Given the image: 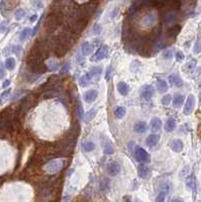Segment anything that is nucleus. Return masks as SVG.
I'll return each instance as SVG.
<instances>
[{
	"mask_svg": "<svg viewBox=\"0 0 201 202\" xmlns=\"http://www.w3.org/2000/svg\"><path fill=\"white\" fill-rule=\"evenodd\" d=\"M75 147V140H70L66 137L55 146V153L60 156H68L73 153Z\"/></svg>",
	"mask_w": 201,
	"mask_h": 202,
	"instance_id": "1",
	"label": "nucleus"
},
{
	"mask_svg": "<svg viewBox=\"0 0 201 202\" xmlns=\"http://www.w3.org/2000/svg\"><path fill=\"white\" fill-rule=\"evenodd\" d=\"M87 25H88V19L79 18L77 20H74V22H69V28H70V31L73 32V34L78 35L84 31V28H86Z\"/></svg>",
	"mask_w": 201,
	"mask_h": 202,
	"instance_id": "2",
	"label": "nucleus"
},
{
	"mask_svg": "<svg viewBox=\"0 0 201 202\" xmlns=\"http://www.w3.org/2000/svg\"><path fill=\"white\" fill-rule=\"evenodd\" d=\"M96 2H85V5L80 7L81 10V15H82L83 18H87L90 17L93 13L95 12L96 9Z\"/></svg>",
	"mask_w": 201,
	"mask_h": 202,
	"instance_id": "3",
	"label": "nucleus"
},
{
	"mask_svg": "<svg viewBox=\"0 0 201 202\" xmlns=\"http://www.w3.org/2000/svg\"><path fill=\"white\" fill-rule=\"evenodd\" d=\"M59 25H61L60 22L58 20V18L56 17V15H50L48 16V18L46 20V22H44V29L47 31V32H51L55 31L57 28H58Z\"/></svg>",
	"mask_w": 201,
	"mask_h": 202,
	"instance_id": "4",
	"label": "nucleus"
},
{
	"mask_svg": "<svg viewBox=\"0 0 201 202\" xmlns=\"http://www.w3.org/2000/svg\"><path fill=\"white\" fill-rule=\"evenodd\" d=\"M63 168V161L62 160H52L49 163H47L44 166V170L49 173H56Z\"/></svg>",
	"mask_w": 201,
	"mask_h": 202,
	"instance_id": "5",
	"label": "nucleus"
},
{
	"mask_svg": "<svg viewBox=\"0 0 201 202\" xmlns=\"http://www.w3.org/2000/svg\"><path fill=\"white\" fill-rule=\"evenodd\" d=\"M134 157H136L137 162H140V163H143H143L149 162V160H150V156H149L148 152H147L145 149L140 147H137L136 151H134Z\"/></svg>",
	"mask_w": 201,
	"mask_h": 202,
	"instance_id": "6",
	"label": "nucleus"
},
{
	"mask_svg": "<svg viewBox=\"0 0 201 202\" xmlns=\"http://www.w3.org/2000/svg\"><path fill=\"white\" fill-rule=\"evenodd\" d=\"M154 93L155 90L152 85H145L142 87V90H140V96L146 100H150L154 96Z\"/></svg>",
	"mask_w": 201,
	"mask_h": 202,
	"instance_id": "7",
	"label": "nucleus"
},
{
	"mask_svg": "<svg viewBox=\"0 0 201 202\" xmlns=\"http://www.w3.org/2000/svg\"><path fill=\"white\" fill-rule=\"evenodd\" d=\"M195 107V97L194 95H189L187 100H186V104L184 107V114L185 115H189V114L192 113Z\"/></svg>",
	"mask_w": 201,
	"mask_h": 202,
	"instance_id": "8",
	"label": "nucleus"
},
{
	"mask_svg": "<svg viewBox=\"0 0 201 202\" xmlns=\"http://www.w3.org/2000/svg\"><path fill=\"white\" fill-rule=\"evenodd\" d=\"M107 54H108V50H107L106 47H101L100 49H99L97 52H96L93 57L91 58V61L92 62H98V61H101V60L105 59L107 57Z\"/></svg>",
	"mask_w": 201,
	"mask_h": 202,
	"instance_id": "9",
	"label": "nucleus"
},
{
	"mask_svg": "<svg viewBox=\"0 0 201 202\" xmlns=\"http://www.w3.org/2000/svg\"><path fill=\"white\" fill-rule=\"evenodd\" d=\"M106 172L109 176H116L120 172V166L117 162H111L106 166Z\"/></svg>",
	"mask_w": 201,
	"mask_h": 202,
	"instance_id": "10",
	"label": "nucleus"
},
{
	"mask_svg": "<svg viewBox=\"0 0 201 202\" xmlns=\"http://www.w3.org/2000/svg\"><path fill=\"white\" fill-rule=\"evenodd\" d=\"M179 18V14L176 10H171L166 14V17H165V22H166L167 25H174V23L177 22V20Z\"/></svg>",
	"mask_w": 201,
	"mask_h": 202,
	"instance_id": "11",
	"label": "nucleus"
},
{
	"mask_svg": "<svg viewBox=\"0 0 201 202\" xmlns=\"http://www.w3.org/2000/svg\"><path fill=\"white\" fill-rule=\"evenodd\" d=\"M98 97V92L97 90L91 89L88 90L85 94H84V100H85L87 103H91V102H94Z\"/></svg>",
	"mask_w": 201,
	"mask_h": 202,
	"instance_id": "12",
	"label": "nucleus"
},
{
	"mask_svg": "<svg viewBox=\"0 0 201 202\" xmlns=\"http://www.w3.org/2000/svg\"><path fill=\"white\" fill-rule=\"evenodd\" d=\"M157 20V15H156L155 12L148 13L147 15L143 16V25L145 26H152Z\"/></svg>",
	"mask_w": 201,
	"mask_h": 202,
	"instance_id": "13",
	"label": "nucleus"
},
{
	"mask_svg": "<svg viewBox=\"0 0 201 202\" xmlns=\"http://www.w3.org/2000/svg\"><path fill=\"white\" fill-rule=\"evenodd\" d=\"M80 132V125L78 124V123H73L72 126L70 127L68 131V138H70V140H75L76 137H78V134H79Z\"/></svg>",
	"mask_w": 201,
	"mask_h": 202,
	"instance_id": "14",
	"label": "nucleus"
},
{
	"mask_svg": "<svg viewBox=\"0 0 201 202\" xmlns=\"http://www.w3.org/2000/svg\"><path fill=\"white\" fill-rule=\"evenodd\" d=\"M102 146H103V152L106 154V155H111L114 152V149L112 147V144L108 138H106L103 135V141H102Z\"/></svg>",
	"mask_w": 201,
	"mask_h": 202,
	"instance_id": "15",
	"label": "nucleus"
},
{
	"mask_svg": "<svg viewBox=\"0 0 201 202\" xmlns=\"http://www.w3.org/2000/svg\"><path fill=\"white\" fill-rule=\"evenodd\" d=\"M170 146H171V149H172L175 153H180V152H182L183 147H184V144H183V141L181 140L176 138V140H173L171 141Z\"/></svg>",
	"mask_w": 201,
	"mask_h": 202,
	"instance_id": "16",
	"label": "nucleus"
},
{
	"mask_svg": "<svg viewBox=\"0 0 201 202\" xmlns=\"http://www.w3.org/2000/svg\"><path fill=\"white\" fill-rule=\"evenodd\" d=\"M137 173H139V176L143 179H146L148 178L150 175V168L145 164H140L139 166V169H137Z\"/></svg>",
	"mask_w": 201,
	"mask_h": 202,
	"instance_id": "17",
	"label": "nucleus"
},
{
	"mask_svg": "<svg viewBox=\"0 0 201 202\" xmlns=\"http://www.w3.org/2000/svg\"><path fill=\"white\" fill-rule=\"evenodd\" d=\"M180 31H181V26L178 25H174L167 31V37L169 38H175L177 35H178Z\"/></svg>",
	"mask_w": 201,
	"mask_h": 202,
	"instance_id": "18",
	"label": "nucleus"
},
{
	"mask_svg": "<svg viewBox=\"0 0 201 202\" xmlns=\"http://www.w3.org/2000/svg\"><path fill=\"white\" fill-rule=\"evenodd\" d=\"M159 141H160V135H158V134H150L148 137H147V140H146V144H148L149 147H155L156 144H157L158 143H159Z\"/></svg>",
	"mask_w": 201,
	"mask_h": 202,
	"instance_id": "19",
	"label": "nucleus"
},
{
	"mask_svg": "<svg viewBox=\"0 0 201 202\" xmlns=\"http://www.w3.org/2000/svg\"><path fill=\"white\" fill-rule=\"evenodd\" d=\"M169 81L173 86L175 87H181L183 85V80L180 78L177 74H172L169 76Z\"/></svg>",
	"mask_w": 201,
	"mask_h": 202,
	"instance_id": "20",
	"label": "nucleus"
},
{
	"mask_svg": "<svg viewBox=\"0 0 201 202\" xmlns=\"http://www.w3.org/2000/svg\"><path fill=\"white\" fill-rule=\"evenodd\" d=\"M148 129V125L145 121H139L137 122L133 126V131L137 132V134H143V132L147 131Z\"/></svg>",
	"mask_w": 201,
	"mask_h": 202,
	"instance_id": "21",
	"label": "nucleus"
},
{
	"mask_svg": "<svg viewBox=\"0 0 201 202\" xmlns=\"http://www.w3.org/2000/svg\"><path fill=\"white\" fill-rule=\"evenodd\" d=\"M150 127L153 131H159L162 127V120L158 117H154L151 121V124H150Z\"/></svg>",
	"mask_w": 201,
	"mask_h": 202,
	"instance_id": "22",
	"label": "nucleus"
},
{
	"mask_svg": "<svg viewBox=\"0 0 201 202\" xmlns=\"http://www.w3.org/2000/svg\"><path fill=\"white\" fill-rule=\"evenodd\" d=\"M186 185L190 190L192 191H195V189H196V180H195V176L193 174L189 175L187 177V179H186Z\"/></svg>",
	"mask_w": 201,
	"mask_h": 202,
	"instance_id": "23",
	"label": "nucleus"
},
{
	"mask_svg": "<svg viewBox=\"0 0 201 202\" xmlns=\"http://www.w3.org/2000/svg\"><path fill=\"white\" fill-rule=\"evenodd\" d=\"M117 90L121 95H127L130 92V86L127 85L125 82H118L117 83Z\"/></svg>",
	"mask_w": 201,
	"mask_h": 202,
	"instance_id": "24",
	"label": "nucleus"
},
{
	"mask_svg": "<svg viewBox=\"0 0 201 202\" xmlns=\"http://www.w3.org/2000/svg\"><path fill=\"white\" fill-rule=\"evenodd\" d=\"M92 78H93V75L90 74V73H87L85 74L84 76L81 77L80 79V85L85 87V86H88L90 83L92 82Z\"/></svg>",
	"mask_w": 201,
	"mask_h": 202,
	"instance_id": "25",
	"label": "nucleus"
},
{
	"mask_svg": "<svg viewBox=\"0 0 201 202\" xmlns=\"http://www.w3.org/2000/svg\"><path fill=\"white\" fill-rule=\"evenodd\" d=\"M81 49H82L83 55L88 56V55H90V54L92 53L93 46L89 43V41H84V43L82 44V48H81Z\"/></svg>",
	"mask_w": 201,
	"mask_h": 202,
	"instance_id": "26",
	"label": "nucleus"
},
{
	"mask_svg": "<svg viewBox=\"0 0 201 202\" xmlns=\"http://www.w3.org/2000/svg\"><path fill=\"white\" fill-rule=\"evenodd\" d=\"M176 127V121L174 118H169L167 120L166 124H165V131H166L167 132H172L174 129H175Z\"/></svg>",
	"mask_w": 201,
	"mask_h": 202,
	"instance_id": "27",
	"label": "nucleus"
},
{
	"mask_svg": "<svg viewBox=\"0 0 201 202\" xmlns=\"http://www.w3.org/2000/svg\"><path fill=\"white\" fill-rule=\"evenodd\" d=\"M157 87H158L159 91H160L161 93L167 92V90L169 89L167 82L164 79H158V81H157Z\"/></svg>",
	"mask_w": 201,
	"mask_h": 202,
	"instance_id": "28",
	"label": "nucleus"
},
{
	"mask_svg": "<svg viewBox=\"0 0 201 202\" xmlns=\"http://www.w3.org/2000/svg\"><path fill=\"white\" fill-rule=\"evenodd\" d=\"M110 189V182L107 178H103L100 183V190L103 193H107Z\"/></svg>",
	"mask_w": 201,
	"mask_h": 202,
	"instance_id": "29",
	"label": "nucleus"
},
{
	"mask_svg": "<svg viewBox=\"0 0 201 202\" xmlns=\"http://www.w3.org/2000/svg\"><path fill=\"white\" fill-rule=\"evenodd\" d=\"M183 102H184V96L181 94H176L173 100L174 107H180L183 104Z\"/></svg>",
	"mask_w": 201,
	"mask_h": 202,
	"instance_id": "30",
	"label": "nucleus"
},
{
	"mask_svg": "<svg viewBox=\"0 0 201 202\" xmlns=\"http://www.w3.org/2000/svg\"><path fill=\"white\" fill-rule=\"evenodd\" d=\"M160 34H161V26L160 25H157L156 28H153V31H151V34H150V37H149V38H148V41H151V40H153V38H157L159 35H160Z\"/></svg>",
	"mask_w": 201,
	"mask_h": 202,
	"instance_id": "31",
	"label": "nucleus"
},
{
	"mask_svg": "<svg viewBox=\"0 0 201 202\" xmlns=\"http://www.w3.org/2000/svg\"><path fill=\"white\" fill-rule=\"evenodd\" d=\"M168 190H169V186H166L160 193H159V195L157 196V199H156V202H165Z\"/></svg>",
	"mask_w": 201,
	"mask_h": 202,
	"instance_id": "32",
	"label": "nucleus"
},
{
	"mask_svg": "<svg viewBox=\"0 0 201 202\" xmlns=\"http://www.w3.org/2000/svg\"><path fill=\"white\" fill-rule=\"evenodd\" d=\"M125 108L124 107H122V106H117L115 108V110H114V115H115V117L116 118H118V119H120V118H122L124 115H125Z\"/></svg>",
	"mask_w": 201,
	"mask_h": 202,
	"instance_id": "33",
	"label": "nucleus"
},
{
	"mask_svg": "<svg viewBox=\"0 0 201 202\" xmlns=\"http://www.w3.org/2000/svg\"><path fill=\"white\" fill-rule=\"evenodd\" d=\"M96 114H97V109H96V108H92V109H90L88 112H86L84 119H85V121H90V120H92L94 118Z\"/></svg>",
	"mask_w": 201,
	"mask_h": 202,
	"instance_id": "34",
	"label": "nucleus"
},
{
	"mask_svg": "<svg viewBox=\"0 0 201 202\" xmlns=\"http://www.w3.org/2000/svg\"><path fill=\"white\" fill-rule=\"evenodd\" d=\"M5 68L10 71L14 70V68H15V60L13 58H7L6 61H5Z\"/></svg>",
	"mask_w": 201,
	"mask_h": 202,
	"instance_id": "35",
	"label": "nucleus"
},
{
	"mask_svg": "<svg viewBox=\"0 0 201 202\" xmlns=\"http://www.w3.org/2000/svg\"><path fill=\"white\" fill-rule=\"evenodd\" d=\"M82 147L85 152H92L95 149V144L92 141H84L82 144Z\"/></svg>",
	"mask_w": 201,
	"mask_h": 202,
	"instance_id": "36",
	"label": "nucleus"
},
{
	"mask_svg": "<svg viewBox=\"0 0 201 202\" xmlns=\"http://www.w3.org/2000/svg\"><path fill=\"white\" fill-rule=\"evenodd\" d=\"M46 66H47V68L49 69V70H51V71H56L57 69H58V67H59V64H58V62H57V61H54L53 59H51V60H49V61H48Z\"/></svg>",
	"mask_w": 201,
	"mask_h": 202,
	"instance_id": "37",
	"label": "nucleus"
},
{
	"mask_svg": "<svg viewBox=\"0 0 201 202\" xmlns=\"http://www.w3.org/2000/svg\"><path fill=\"white\" fill-rule=\"evenodd\" d=\"M31 28H25V29H22V31L20 32V35H19L20 41H25L26 38L31 35Z\"/></svg>",
	"mask_w": 201,
	"mask_h": 202,
	"instance_id": "38",
	"label": "nucleus"
},
{
	"mask_svg": "<svg viewBox=\"0 0 201 202\" xmlns=\"http://www.w3.org/2000/svg\"><path fill=\"white\" fill-rule=\"evenodd\" d=\"M14 15H15V18H16L17 20H20V19H22L23 17H25V9H22V8H18V9L15 11Z\"/></svg>",
	"mask_w": 201,
	"mask_h": 202,
	"instance_id": "39",
	"label": "nucleus"
},
{
	"mask_svg": "<svg viewBox=\"0 0 201 202\" xmlns=\"http://www.w3.org/2000/svg\"><path fill=\"white\" fill-rule=\"evenodd\" d=\"M164 46H165V41H162V40H158L155 43V45H154V49H155V53L156 52H158V51H160V50H162L164 48Z\"/></svg>",
	"mask_w": 201,
	"mask_h": 202,
	"instance_id": "40",
	"label": "nucleus"
},
{
	"mask_svg": "<svg viewBox=\"0 0 201 202\" xmlns=\"http://www.w3.org/2000/svg\"><path fill=\"white\" fill-rule=\"evenodd\" d=\"M77 114H78V117H79L80 119H83L84 111H83L82 104H81V102H80V101H78V102H77Z\"/></svg>",
	"mask_w": 201,
	"mask_h": 202,
	"instance_id": "41",
	"label": "nucleus"
},
{
	"mask_svg": "<svg viewBox=\"0 0 201 202\" xmlns=\"http://www.w3.org/2000/svg\"><path fill=\"white\" fill-rule=\"evenodd\" d=\"M101 73H102V68L98 67V66H94V67H92L91 70H90V74L92 75H99Z\"/></svg>",
	"mask_w": 201,
	"mask_h": 202,
	"instance_id": "42",
	"label": "nucleus"
},
{
	"mask_svg": "<svg viewBox=\"0 0 201 202\" xmlns=\"http://www.w3.org/2000/svg\"><path fill=\"white\" fill-rule=\"evenodd\" d=\"M101 25H99V23H94L92 26V31H93V34L94 35H99L101 32Z\"/></svg>",
	"mask_w": 201,
	"mask_h": 202,
	"instance_id": "43",
	"label": "nucleus"
},
{
	"mask_svg": "<svg viewBox=\"0 0 201 202\" xmlns=\"http://www.w3.org/2000/svg\"><path fill=\"white\" fill-rule=\"evenodd\" d=\"M10 91L11 90L10 89H7V90H5V91L2 93L1 95H0V104L2 103V102H3L5 99H6L7 97H8V95L10 94Z\"/></svg>",
	"mask_w": 201,
	"mask_h": 202,
	"instance_id": "44",
	"label": "nucleus"
},
{
	"mask_svg": "<svg viewBox=\"0 0 201 202\" xmlns=\"http://www.w3.org/2000/svg\"><path fill=\"white\" fill-rule=\"evenodd\" d=\"M171 99H172V97H171L170 94L165 95L164 97L162 98V103H163L164 105H169L170 102H171Z\"/></svg>",
	"mask_w": 201,
	"mask_h": 202,
	"instance_id": "45",
	"label": "nucleus"
},
{
	"mask_svg": "<svg viewBox=\"0 0 201 202\" xmlns=\"http://www.w3.org/2000/svg\"><path fill=\"white\" fill-rule=\"evenodd\" d=\"M173 58V52L171 50H167L166 52L164 53V59L171 60Z\"/></svg>",
	"mask_w": 201,
	"mask_h": 202,
	"instance_id": "46",
	"label": "nucleus"
},
{
	"mask_svg": "<svg viewBox=\"0 0 201 202\" xmlns=\"http://www.w3.org/2000/svg\"><path fill=\"white\" fill-rule=\"evenodd\" d=\"M201 52V41H197L194 46V53L199 54Z\"/></svg>",
	"mask_w": 201,
	"mask_h": 202,
	"instance_id": "47",
	"label": "nucleus"
},
{
	"mask_svg": "<svg viewBox=\"0 0 201 202\" xmlns=\"http://www.w3.org/2000/svg\"><path fill=\"white\" fill-rule=\"evenodd\" d=\"M175 57H176V60H177V61H182V60L184 59V54H183L182 52H180V51H179V52H177V53H176V56H175Z\"/></svg>",
	"mask_w": 201,
	"mask_h": 202,
	"instance_id": "48",
	"label": "nucleus"
},
{
	"mask_svg": "<svg viewBox=\"0 0 201 202\" xmlns=\"http://www.w3.org/2000/svg\"><path fill=\"white\" fill-rule=\"evenodd\" d=\"M5 76V71H4V68L2 64H0V79H2Z\"/></svg>",
	"mask_w": 201,
	"mask_h": 202,
	"instance_id": "49",
	"label": "nucleus"
},
{
	"mask_svg": "<svg viewBox=\"0 0 201 202\" xmlns=\"http://www.w3.org/2000/svg\"><path fill=\"white\" fill-rule=\"evenodd\" d=\"M69 68H70V66H69L68 63H66V64H64V66H63V67H62L61 71L63 72V73H66V72H68Z\"/></svg>",
	"mask_w": 201,
	"mask_h": 202,
	"instance_id": "50",
	"label": "nucleus"
},
{
	"mask_svg": "<svg viewBox=\"0 0 201 202\" xmlns=\"http://www.w3.org/2000/svg\"><path fill=\"white\" fill-rule=\"evenodd\" d=\"M9 84H10V80H5L4 83L2 84V87H3V88H6V87L9 86Z\"/></svg>",
	"mask_w": 201,
	"mask_h": 202,
	"instance_id": "51",
	"label": "nucleus"
},
{
	"mask_svg": "<svg viewBox=\"0 0 201 202\" xmlns=\"http://www.w3.org/2000/svg\"><path fill=\"white\" fill-rule=\"evenodd\" d=\"M197 134H198V137H199V138H201V124L198 125V127H197Z\"/></svg>",
	"mask_w": 201,
	"mask_h": 202,
	"instance_id": "52",
	"label": "nucleus"
},
{
	"mask_svg": "<svg viewBox=\"0 0 201 202\" xmlns=\"http://www.w3.org/2000/svg\"><path fill=\"white\" fill-rule=\"evenodd\" d=\"M168 202H183V200H181V199H179V198H173Z\"/></svg>",
	"mask_w": 201,
	"mask_h": 202,
	"instance_id": "53",
	"label": "nucleus"
},
{
	"mask_svg": "<svg viewBox=\"0 0 201 202\" xmlns=\"http://www.w3.org/2000/svg\"><path fill=\"white\" fill-rule=\"evenodd\" d=\"M37 18H38V15H37V14H34V15H32V16L31 17V19H29V20H31V22H34Z\"/></svg>",
	"mask_w": 201,
	"mask_h": 202,
	"instance_id": "54",
	"label": "nucleus"
},
{
	"mask_svg": "<svg viewBox=\"0 0 201 202\" xmlns=\"http://www.w3.org/2000/svg\"><path fill=\"white\" fill-rule=\"evenodd\" d=\"M200 101H201V92H200Z\"/></svg>",
	"mask_w": 201,
	"mask_h": 202,
	"instance_id": "55",
	"label": "nucleus"
}]
</instances>
